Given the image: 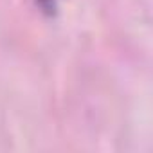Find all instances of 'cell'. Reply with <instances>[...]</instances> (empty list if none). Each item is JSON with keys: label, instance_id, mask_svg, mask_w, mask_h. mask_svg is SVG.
Instances as JSON below:
<instances>
[{"label": "cell", "instance_id": "6da1fadb", "mask_svg": "<svg viewBox=\"0 0 153 153\" xmlns=\"http://www.w3.org/2000/svg\"><path fill=\"white\" fill-rule=\"evenodd\" d=\"M36 6L40 7V11H43L45 15L52 16L56 15V9H58V0H34Z\"/></svg>", "mask_w": 153, "mask_h": 153}]
</instances>
